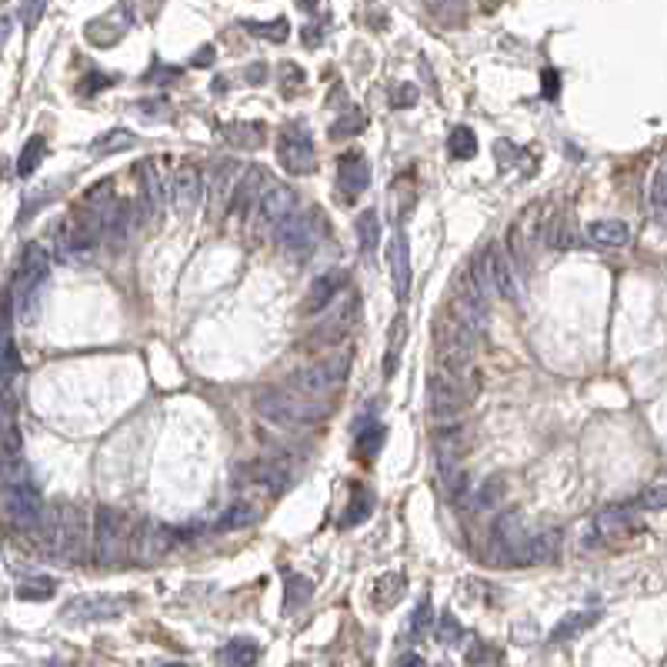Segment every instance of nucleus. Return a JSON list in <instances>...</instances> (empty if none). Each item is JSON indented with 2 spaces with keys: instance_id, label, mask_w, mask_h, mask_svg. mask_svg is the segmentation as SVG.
Returning a JSON list of instances; mask_svg holds the SVG:
<instances>
[{
  "instance_id": "obj_8",
  "label": "nucleus",
  "mask_w": 667,
  "mask_h": 667,
  "mask_svg": "<svg viewBox=\"0 0 667 667\" xmlns=\"http://www.w3.org/2000/svg\"><path fill=\"white\" fill-rule=\"evenodd\" d=\"M320 234H324V214L317 207H307V211H294L291 217H284L277 227H274V241L281 247L284 258L291 260H307L320 244Z\"/></svg>"
},
{
  "instance_id": "obj_1",
  "label": "nucleus",
  "mask_w": 667,
  "mask_h": 667,
  "mask_svg": "<svg viewBox=\"0 0 667 667\" xmlns=\"http://www.w3.org/2000/svg\"><path fill=\"white\" fill-rule=\"evenodd\" d=\"M40 540L48 557L60 564H81L87 557V544H91V531H87V514L81 504L57 501L48 511L44 524H40Z\"/></svg>"
},
{
  "instance_id": "obj_52",
  "label": "nucleus",
  "mask_w": 667,
  "mask_h": 667,
  "mask_svg": "<svg viewBox=\"0 0 667 667\" xmlns=\"http://www.w3.org/2000/svg\"><path fill=\"white\" fill-rule=\"evenodd\" d=\"M391 101H394V107H414L417 104V87L414 83H398L394 91H391Z\"/></svg>"
},
{
  "instance_id": "obj_4",
  "label": "nucleus",
  "mask_w": 667,
  "mask_h": 667,
  "mask_svg": "<svg viewBox=\"0 0 667 667\" xmlns=\"http://www.w3.org/2000/svg\"><path fill=\"white\" fill-rule=\"evenodd\" d=\"M48 277H50L48 250L40 244H27V250L21 254V264L13 270V284H11V297L13 304H17V311H21V320H34L37 317Z\"/></svg>"
},
{
  "instance_id": "obj_14",
  "label": "nucleus",
  "mask_w": 667,
  "mask_h": 667,
  "mask_svg": "<svg viewBox=\"0 0 667 667\" xmlns=\"http://www.w3.org/2000/svg\"><path fill=\"white\" fill-rule=\"evenodd\" d=\"M127 597H110V594H81L74 597L71 604L64 608V620H114L127 610Z\"/></svg>"
},
{
  "instance_id": "obj_47",
  "label": "nucleus",
  "mask_w": 667,
  "mask_h": 667,
  "mask_svg": "<svg viewBox=\"0 0 667 667\" xmlns=\"http://www.w3.org/2000/svg\"><path fill=\"white\" fill-rule=\"evenodd\" d=\"M468 637V631L461 628V620L447 610V614H441V620H437V641L441 644H457V641H464Z\"/></svg>"
},
{
  "instance_id": "obj_29",
  "label": "nucleus",
  "mask_w": 667,
  "mask_h": 667,
  "mask_svg": "<svg viewBox=\"0 0 667 667\" xmlns=\"http://www.w3.org/2000/svg\"><path fill=\"white\" fill-rule=\"evenodd\" d=\"M371 511H374V494L367 491L364 484H354V487H351V501H347L344 514H340V527H357V524H364V521L371 517Z\"/></svg>"
},
{
  "instance_id": "obj_49",
  "label": "nucleus",
  "mask_w": 667,
  "mask_h": 667,
  "mask_svg": "<svg viewBox=\"0 0 667 667\" xmlns=\"http://www.w3.org/2000/svg\"><path fill=\"white\" fill-rule=\"evenodd\" d=\"M134 107L141 110L144 118H151V120H154V118H161V120L171 118V114H167V110H171V104H167L164 97H144V101H137Z\"/></svg>"
},
{
  "instance_id": "obj_9",
  "label": "nucleus",
  "mask_w": 667,
  "mask_h": 667,
  "mask_svg": "<svg viewBox=\"0 0 667 667\" xmlns=\"http://www.w3.org/2000/svg\"><path fill=\"white\" fill-rule=\"evenodd\" d=\"M134 550L130 540V524L127 517L120 514L118 507H97L94 517V557L101 567H118L120 561H127V554Z\"/></svg>"
},
{
  "instance_id": "obj_25",
  "label": "nucleus",
  "mask_w": 667,
  "mask_h": 667,
  "mask_svg": "<svg viewBox=\"0 0 667 667\" xmlns=\"http://www.w3.org/2000/svg\"><path fill=\"white\" fill-rule=\"evenodd\" d=\"M237 184H241L237 167L231 164V161H221L211 177V211H224V204L234 197Z\"/></svg>"
},
{
  "instance_id": "obj_16",
  "label": "nucleus",
  "mask_w": 667,
  "mask_h": 667,
  "mask_svg": "<svg viewBox=\"0 0 667 667\" xmlns=\"http://www.w3.org/2000/svg\"><path fill=\"white\" fill-rule=\"evenodd\" d=\"M294 211H297V197H294V190L287 188V184H281V180H270L268 177V184H264V190H260V204H258L260 224H268L270 231H274V227H277L284 217H291Z\"/></svg>"
},
{
  "instance_id": "obj_13",
  "label": "nucleus",
  "mask_w": 667,
  "mask_h": 667,
  "mask_svg": "<svg viewBox=\"0 0 667 667\" xmlns=\"http://www.w3.org/2000/svg\"><path fill=\"white\" fill-rule=\"evenodd\" d=\"M361 324V297H344V304L334 307L324 320H317L314 334L307 338L311 347H340L351 338V330Z\"/></svg>"
},
{
  "instance_id": "obj_33",
  "label": "nucleus",
  "mask_w": 667,
  "mask_h": 667,
  "mask_svg": "<svg viewBox=\"0 0 667 667\" xmlns=\"http://www.w3.org/2000/svg\"><path fill=\"white\" fill-rule=\"evenodd\" d=\"M561 557V531H540L531 544V564H550Z\"/></svg>"
},
{
  "instance_id": "obj_23",
  "label": "nucleus",
  "mask_w": 667,
  "mask_h": 667,
  "mask_svg": "<svg viewBox=\"0 0 667 667\" xmlns=\"http://www.w3.org/2000/svg\"><path fill=\"white\" fill-rule=\"evenodd\" d=\"M384 424L371 421L367 424V417H361V421L354 424V451H357V457L361 461H374L377 454H381V447H384Z\"/></svg>"
},
{
  "instance_id": "obj_43",
  "label": "nucleus",
  "mask_w": 667,
  "mask_h": 667,
  "mask_svg": "<svg viewBox=\"0 0 667 667\" xmlns=\"http://www.w3.org/2000/svg\"><path fill=\"white\" fill-rule=\"evenodd\" d=\"M651 211L661 227H667V161L657 167L654 180H651Z\"/></svg>"
},
{
  "instance_id": "obj_37",
  "label": "nucleus",
  "mask_w": 667,
  "mask_h": 667,
  "mask_svg": "<svg viewBox=\"0 0 667 667\" xmlns=\"http://www.w3.org/2000/svg\"><path fill=\"white\" fill-rule=\"evenodd\" d=\"M137 144V137L130 134V130L124 127H114V130H107V134H101L94 144H91V154H120V151H127V147H134Z\"/></svg>"
},
{
  "instance_id": "obj_59",
  "label": "nucleus",
  "mask_w": 667,
  "mask_h": 667,
  "mask_svg": "<svg viewBox=\"0 0 667 667\" xmlns=\"http://www.w3.org/2000/svg\"><path fill=\"white\" fill-rule=\"evenodd\" d=\"M400 664H424V657H414V654H408V657H400Z\"/></svg>"
},
{
  "instance_id": "obj_21",
  "label": "nucleus",
  "mask_w": 667,
  "mask_h": 667,
  "mask_svg": "<svg viewBox=\"0 0 667 667\" xmlns=\"http://www.w3.org/2000/svg\"><path fill=\"white\" fill-rule=\"evenodd\" d=\"M264 184H268V174H264L260 167H250V171L241 177V184H237L234 197H231V217L244 221L250 211H258L260 190H264Z\"/></svg>"
},
{
  "instance_id": "obj_58",
  "label": "nucleus",
  "mask_w": 667,
  "mask_h": 667,
  "mask_svg": "<svg viewBox=\"0 0 667 667\" xmlns=\"http://www.w3.org/2000/svg\"><path fill=\"white\" fill-rule=\"evenodd\" d=\"M294 4H297L301 11H314V7H317V4H320V0H294Z\"/></svg>"
},
{
  "instance_id": "obj_3",
  "label": "nucleus",
  "mask_w": 667,
  "mask_h": 667,
  "mask_svg": "<svg viewBox=\"0 0 667 667\" xmlns=\"http://www.w3.org/2000/svg\"><path fill=\"white\" fill-rule=\"evenodd\" d=\"M4 507H7V521L17 531H40L48 507H44V494L34 480L27 478L24 468H4Z\"/></svg>"
},
{
  "instance_id": "obj_34",
  "label": "nucleus",
  "mask_w": 667,
  "mask_h": 667,
  "mask_svg": "<svg viewBox=\"0 0 667 667\" xmlns=\"http://www.w3.org/2000/svg\"><path fill=\"white\" fill-rule=\"evenodd\" d=\"M44 157H48V137H44V134H34V137L24 144L21 157H17V174L31 177L37 167H40V161H44Z\"/></svg>"
},
{
  "instance_id": "obj_27",
  "label": "nucleus",
  "mask_w": 667,
  "mask_h": 667,
  "mask_svg": "<svg viewBox=\"0 0 667 667\" xmlns=\"http://www.w3.org/2000/svg\"><path fill=\"white\" fill-rule=\"evenodd\" d=\"M587 237L597 247H628L631 244V227L624 221H594L587 224Z\"/></svg>"
},
{
  "instance_id": "obj_45",
  "label": "nucleus",
  "mask_w": 667,
  "mask_h": 667,
  "mask_svg": "<svg viewBox=\"0 0 667 667\" xmlns=\"http://www.w3.org/2000/svg\"><path fill=\"white\" fill-rule=\"evenodd\" d=\"M258 521V511L250 504H231L224 517L217 521V531H234V527H250Z\"/></svg>"
},
{
  "instance_id": "obj_28",
  "label": "nucleus",
  "mask_w": 667,
  "mask_h": 667,
  "mask_svg": "<svg viewBox=\"0 0 667 667\" xmlns=\"http://www.w3.org/2000/svg\"><path fill=\"white\" fill-rule=\"evenodd\" d=\"M634 514L628 511V507H620V504H614V507H604L601 514L591 521L597 531V538H620L628 527H631Z\"/></svg>"
},
{
  "instance_id": "obj_53",
  "label": "nucleus",
  "mask_w": 667,
  "mask_h": 667,
  "mask_svg": "<svg viewBox=\"0 0 667 667\" xmlns=\"http://www.w3.org/2000/svg\"><path fill=\"white\" fill-rule=\"evenodd\" d=\"M110 81H114V77H107V74H87V77H83V87H81V91H83L87 97H91V94H97L101 87H110Z\"/></svg>"
},
{
  "instance_id": "obj_26",
  "label": "nucleus",
  "mask_w": 667,
  "mask_h": 667,
  "mask_svg": "<svg viewBox=\"0 0 667 667\" xmlns=\"http://www.w3.org/2000/svg\"><path fill=\"white\" fill-rule=\"evenodd\" d=\"M264 134H268V127H264L260 120H237V124H227V127H224L227 144H234L241 151H258L260 144H264Z\"/></svg>"
},
{
  "instance_id": "obj_38",
  "label": "nucleus",
  "mask_w": 667,
  "mask_h": 667,
  "mask_svg": "<svg viewBox=\"0 0 667 667\" xmlns=\"http://www.w3.org/2000/svg\"><path fill=\"white\" fill-rule=\"evenodd\" d=\"M404 338H408V320H404V317H398V320H394V328H391V338H387V354H384V374L387 377H394V371H398Z\"/></svg>"
},
{
  "instance_id": "obj_36",
  "label": "nucleus",
  "mask_w": 667,
  "mask_h": 667,
  "mask_svg": "<svg viewBox=\"0 0 667 667\" xmlns=\"http://www.w3.org/2000/svg\"><path fill=\"white\" fill-rule=\"evenodd\" d=\"M447 151H451L454 161H470V157L478 154V134H474L468 124H457V127L451 130V137H447Z\"/></svg>"
},
{
  "instance_id": "obj_57",
  "label": "nucleus",
  "mask_w": 667,
  "mask_h": 667,
  "mask_svg": "<svg viewBox=\"0 0 667 667\" xmlns=\"http://www.w3.org/2000/svg\"><path fill=\"white\" fill-rule=\"evenodd\" d=\"M427 4H434V7H464L468 0H427Z\"/></svg>"
},
{
  "instance_id": "obj_50",
  "label": "nucleus",
  "mask_w": 667,
  "mask_h": 667,
  "mask_svg": "<svg viewBox=\"0 0 667 667\" xmlns=\"http://www.w3.org/2000/svg\"><path fill=\"white\" fill-rule=\"evenodd\" d=\"M644 511H664L667 507V484H651L641 497Z\"/></svg>"
},
{
  "instance_id": "obj_56",
  "label": "nucleus",
  "mask_w": 667,
  "mask_h": 667,
  "mask_svg": "<svg viewBox=\"0 0 667 667\" xmlns=\"http://www.w3.org/2000/svg\"><path fill=\"white\" fill-rule=\"evenodd\" d=\"M468 661L470 664H478V661H497V654H487V651H480L478 647V651H470L468 654Z\"/></svg>"
},
{
  "instance_id": "obj_18",
  "label": "nucleus",
  "mask_w": 667,
  "mask_h": 667,
  "mask_svg": "<svg viewBox=\"0 0 667 667\" xmlns=\"http://www.w3.org/2000/svg\"><path fill=\"white\" fill-rule=\"evenodd\" d=\"M387 264H391V284H394V297L404 304L410 294V241L404 231H394L391 247H387Z\"/></svg>"
},
{
  "instance_id": "obj_42",
  "label": "nucleus",
  "mask_w": 667,
  "mask_h": 667,
  "mask_svg": "<svg viewBox=\"0 0 667 667\" xmlns=\"http://www.w3.org/2000/svg\"><path fill=\"white\" fill-rule=\"evenodd\" d=\"M597 620V614H581V610H574V614H567V618H561V624L550 631V644H564L571 641L577 631H584V628H591Z\"/></svg>"
},
{
  "instance_id": "obj_31",
  "label": "nucleus",
  "mask_w": 667,
  "mask_h": 667,
  "mask_svg": "<svg viewBox=\"0 0 667 667\" xmlns=\"http://www.w3.org/2000/svg\"><path fill=\"white\" fill-rule=\"evenodd\" d=\"M357 241H361V254L367 260L377 258V247H381V221H377L374 211H364L361 217H357Z\"/></svg>"
},
{
  "instance_id": "obj_46",
  "label": "nucleus",
  "mask_w": 667,
  "mask_h": 667,
  "mask_svg": "<svg viewBox=\"0 0 667 667\" xmlns=\"http://www.w3.org/2000/svg\"><path fill=\"white\" fill-rule=\"evenodd\" d=\"M364 124H367L364 114L357 107H351V110H344V118L330 124V137H334V141H338V137H354V134H361L364 130Z\"/></svg>"
},
{
  "instance_id": "obj_30",
  "label": "nucleus",
  "mask_w": 667,
  "mask_h": 667,
  "mask_svg": "<svg viewBox=\"0 0 667 667\" xmlns=\"http://www.w3.org/2000/svg\"><path fill=\"white\" fill-rule=\"evenodd\" d=\"M284 608L287 610H301L314 597V581L311 577H304V574L297 571H284Z\"/></svg>"
},
{
  "instance_id": "obj_54",
  "label": "nucleus",
  "mask_w": 667,
  "mask_h": 667,
  "mask_svg": "<svg viewBox=\"0 0 667 667\" xmlns=\"http://www.w3.org/2000/svg\"><path fill=\"white\" fill-rule=\"evenodd\" d=\"M244 77L250 83H260L264 77H268V67H264V64H254V67H247V71H244Z\"/></svg>"
},
{
  "instance_id": "obj_5",
  "label": "nucleus",
  "mask_w": 667,
  "mask_h": 667,
  "mask_svg": "<svg viewBox=\"0 0 667 667\" xmlns=\"http://www.w3.org/2000/svg\"><path fill=\"white\" fill-rule=\"evenodd\" d=\"M480 381L474 371H434L427 381V404L437 421H451L478 398Z\"/></svg>"
},
{
  "instance_id": "obj_7",
  "label": "nucleus",
  "mask_w": 667,
  "mask_h": 667,
  "mask_svg": "<svg viewBox=\"0 0 667 667\" xmlns=\"http://www.w3.org/2000/svg\"><path fill=\"white\" fill-rule=\"evenodd\" d=\"M534 534L524 527L521 511H501L491 527V557L504 567H531Z\"/></svg>"
},
{
  "instance_id": "obj_24",
  "label": "nucleus",
  "mask_w": 667,
  "mask_h": 667,
  "mask_svg": "<svg viewBox=\"0 0 667 667\" xmlns=\"http://www.w3.org/2000/svg\"><path fill=\"white\" fill-rule=\"evenodd\" d=\"M244 478H247V484L268 487L270 494H281L291 487V474L284 468H277V464H270V461H258V464L244 468Z\"/></svg>"
},
{
  "instance_id": "obj_17",
  "label": "nucleus",
  "mask_w": 667,
  "mask_h": 667,
  "mask_svg": "<svg viewBox=\"0 0 667 667\" xmlns=\"http://www.w3.org/2000/svg\"><path fill=\"white\" fill-rule=\"evenodd\" d=\"M171 197H174L177 214H194L197 211L200 197H204V174L197 171V164H180L177 167L174 180H171Z\"/></svg>"
},
{
  "instance_id": "obj_20",
  "label": "nucleus",
  "mask_w": 667,
  "mask_h": 667,
  "mask_svg": "<svg viewBox=\"0 0 667 667\" xmlns=\"http://www.w3.org/2000/svg\"><path fill=\"white\" fill-rule=\"evenodd\" d=\"M347 287V270L344 268H330L328 274H320L311 291H307V301H304V314H320L334 304V297Z\"/></svg>"
},
{
  "instance_id": "obj_35",
  "label": "nucleus",
  "mask_w": 667,
  "mask_h": 667,
  "mask_svg": "<svg viewBox=\"0 0 667 667\" xmlns=\"http://www.w3.org/2000/svg\"><path fill=\"white\" fill-rule=\"evenodd\" d=\"M54 591H57V577H50V574L24 577V581L17 584V597H21V601H50Z\"/></svg>"
},
{
  "instance_id": "obj_32",
  "label": "nucleus",
  "mask_w": 667,
  "mask_h": 667,
  "mask_svg": "<svg viewBox=\"0 0 667 667\" xmlns=\"http://www.w3.org/2000/svg\"><path fill=\"white\" fill-rule=\"evenodd\" d=\"M224 661V664H254L260 657V644L254 641V637H234V641H227L221 647V654H217Z\"/></svg>"
},
{
  "instance_id": "obj_11",
  "label": "nucleus",
  "mask_w": 667,
  "mask_h": 667,
  "mask_svg": "<svg viewBox=\"0 0 667 667\" xmlns=\"http://www.w3.org/2000/svg\"><path fill=\"white\" fill-rule=\"evenodd\" d=\"M277 164L291 177H307L317 171V151L314 137L304 124H287L277 137Z\"/></svg>"
},
{
  "instance_id": "obj_40",
  "label": "nucleus",
  "mask_w": 667,
  "mask_h": 667,
  "mask_svg": "<svg viewBox=\"0 0 667 667\" xmlns=\"http://www.w3.org/2000/svg\"><path fill=\"white\" fill-rule=\"evenodd\" d=\"M24 461V437L11 417H4V468H17Z\"/></svg>"
},
{
  "instance_id": "obj_55",
  "label": "nucleus",
  "mask_w": 667,
  "mask_h": 667,
  "mask_svg": "<svg viewBox=\"0 0 667 667\" xmlns=\"http://www.w3.org/2000/svg\"><path fill=\"white\" fill-rule=\"evenodd\" d=\"M207 64H214V48H200L194 54V67H207Z\"/></svg>"
},
{
  "instance_id": "obj_22",
  "label": "nucleus",
  "mask_w": 667,
  "mask_h": 667,
  "mask_svg": "<svg viewBox=\"0 0 667 667\" xmlns=\"http://www.w3.org/2000/svg\"><path fill=\"white\" fill-rule=\"evenodd\" d=\"M141 184H144V217H161L167 200V184H164V171L157 161H141Z\"/></svg>"
},
{
  "instance_id": "obj_6",
  "label": "nucleus",
  "mask_w": 667,
  "mask_h": 667,
  "mask_svg": "<svg viewBox=\"0 0 667 667\" xmlns=\"http://www.w3.org/2000/svg\"><path fill=\"white\" fill-rule=\"evenodd\" d=\"M487 297H491V291H487V284L480 277V270L464 268L457 274L447 311H451L464 328H470L480 338V334L487 330Z\"/></svg>"
},
{
  "instance_id": "obj_51",
  "label": "nucleus",
  "mask_w": 667,
  "mask_h": 667,
  "mask_svg": "<svg viewBox=\"0 0 667 667\" xmlns=\"http://www.w3.org/2000/svg\"><path fill=\"white\" fill-rule=\"evenodd\" d=\"M44 11H48V0H24V4H21V21H24L27 31L40 24Z\"/></svg>"
},
{
  "instance_id": "obj_19",
  "label": "nucleus",
  "mask_w": 667,
  "mask_h": 667,
  "mask_svg": "<svg viewBox=\"0 0 667 667\" xmlns=\"http://www.w3.org/2000/svg\"><path fill=\"white\" fill-rule=\"evenodd\" d=\"M171 548H174V531L164 524H154V521H147V524L137 531V538H134V557L141 564L161 561Z\"/></svg>"
},
{
  "instance_id": "obj_10",
  "label": "nucleus",
  "mask_w": 667,
  "mask_h": 667,
  "mask_svg": "<svg viewBox=\"0 0 667 667\" xmlns=\"http://www.w3.org/2000/svg\"><path fill=\"white\" fill-rule=\"evenodd\" d=\"M347 374H351V351H338L324 357V361L304 367V371H294L287 384H294L297 391L311 394V398H328L347 381Z\"/></svg>"
},
{
  "instance_id": "obj_44",
  "label": "nucleus",
  "mask_w": 667,
  "mask_h": 667,
  "mask_svg": "<svg viewBox=\"0 0 667 667\" xmlns=\"http://www.w3.org/2000/svg\"><path fill=\"white\" fill-rule=\"evenodd\" d=\"M244 27L254 37H264V40H274V44H284V40L291 37V27H287L284 17H274L268 24H264V21H244Z\"/></svg>"
},
{
  "instance_id": "obj_15",
  "label": "nucleus",
  "mask_w": 667,
  "mask_h": 667,
  "mask_svg": "<svg viewBox=\"0 0 667 667\" xmlns=\"http://www.w3.org/2000/svg\"><path fill=\"white\" fill-rule=\"evenodd\" d=\"M371 188V164L361 151H347L338 161V190L340 204H354L364 197V190Z\"/></svg>"
},
{
  "instance_id": "obj_12",
  "label": "nucleus",
  "mask_w": 667,
  "mask_h": 667,
  "mask_svg": "<svg viewBox=\"0 0 667 667\" xmlns=\"http://www.w3.org/2000/svg\"><path fill=\"white\" fill-rule=\"evenodd\" d=\"M474 268L480 270V277L487 284V291L511 301V304H521V284L514 277V260L507 250H501L497 244L484 247V254L474 260Z\"/></svg>"
},
{
  "instance_id": "obj_39",
  "label": "nucleus",
  "mask_w": 667,
  "mask_h": 667,
  "mask_svg": "<svg viewBox=\"0 0 667 667\" xmlns=\"http://www.w3.org/2000/svg\"><path fill=\"white\" fill-rule=\"evenodd\" d=\"M468 444H470L468 427H444V431L437 434V441H434L437 454H447V457H464Z\"/></svg>"
},
{
  "instance_id": "obj_2",
  "label": "nucleus",
  "mask_w": 667,
  "mask_h": 667,
  "mask_svg": "<svg viewBox=\"0 0 667 667\" xmlns=\"http://www.w3.org/2000/svg\"><path fill=\"white\" fill-rule=\"evenodd\" d=\"M254 404H258L260 417L281 424V427H307V424L324 421L330 414V404H324V398H311L294 384L264 387L254 398Z\"/></svg>"
},
{
  "instance_id": "obj_48",
  "label": "nucleus",
  "mask_w": 667,
  "mask_h": 667,
  "mask_svg": "<svg viewBox=\"0 0 667 667\" xmlns=\"http://www.w3.org/2000/svg\"><path fill=\"white\" fill-rule=\"evenodd\" d=\"M431 624H434V618H431V601L424 597L421 604L414 608V614H410V637H421L424 631H431Z\"/></svg>"
},
{
  "instance_id": "obj_41",
  "label": "nucleus",
  "mask_w": 667,
  "mask_h": 667,
  "mask_svg": "<svg viewBox=\"0 0 667 667\" xmlns=\"http://www.w3.org/2000/svg\"><path fill=\"white\" fill-rule=\"evenodd\" d=\"M404 587H408L404 574H384V577L374 584V604H381V608H391L394 601H400V597H404Z\"/></svg>"
}]
</instances>
